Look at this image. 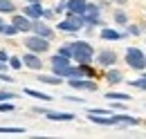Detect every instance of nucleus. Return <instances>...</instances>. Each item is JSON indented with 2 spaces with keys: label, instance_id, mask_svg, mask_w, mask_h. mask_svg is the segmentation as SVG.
Returning a JSON list of instances; mask_svg holds the SVG:
<instances>
[{
  "label": "nucleus",
  "instance_id": "1",
  "mask_svg": "<svg viewBox=\"0 0 146 139\" xmlns=\"http://www.w3.org/2000/svg\"><path fill=\"white\" fill-rule=\"evenodd\" d=\"M74 47V61L76 63H90L92 58H94V50H92L90 43H86V40H76V43H72Z\"/></svg>",
  "mask_w": 146,
  "mask_h": 139
},
{
  "label": "nucleus",
  "instance_id": "2",
  "mask_svg": "<svg viewBox=\"0 0 146 139\" xmlns=\"http://www.w3.org/2000/svg\"><path fill=\"white\" fill-rule=\"evenodd\" d=\"M23 45L29 50V52H36V54H43V52H47L50 50V38H43V36H27L25 40H23Z\"/></svg>",
  "mask_w": 146,
  "mask_h": 139
},
{
  "label": "nucleus",
  "instance_id": "3",
  "mask_svg": "<svg viewBox=\"0 0 146 139\" xmlns=\"http://www.w3.org/2000/svg\"><path fill=\"white\" fill-rule=\"evenodd\" d=\"M126 63L133 70H144L146 68V56L142 50H135V47H128L126 50Z\"/></svg>",
  "mask_w": 146,
  "mask_h": 139
},
{
  "label": "nucleus",
  "instance_id": "4",
  "mask_svg": "<svg viewBox=\"0 0 146 139\" xmlns=\"http://www.w3.org/2000/svg\"><path fill=\"white\" fill-rule=\"evenodd\" d=\"M68 83H70V87H74V90H90V92L97 90V83H92V81L83 79V76H70Z\"/></svg>",
  "mask_w": 146,
  "mask_h": 139
},
{
  "label": "nucleus",
  "instance_id": "5",
  "mask_svg": "<svg viewBox=\"0 0 146 139\" xmlns=\"http://www.w3.org/2000/svg\"><path fill=\"white\" fill-rule=\"evenodd\" d=\"M83 20H86V25H99V27H101V20H99V5H88L86 11H83Z\"/></svg>",
  "mask_w": 146,
  "mask_h": 139
},
{
  "label": "nucleus",
  "instance_id": "6",
  "mask_svg": "<svg viewBox=\"0 0 146 139\" xmlns=\"http://www.w3.org/2000/svg\"><path fill=\"white\" fill-rule=\"evenodd\" d=\"M23 65L34 70V72H38V70L43 68V61H40V56H38L36 52H29V50H27V54L23 56Z\"/></svg>",
  "mask_w": 146,
  "mask_h": 139
},
{
  "label": "nucleus",
  "instance_id": "7",
  "mask_svg": "<svg viewBox=\"0 0 146 139\" xmlns=\"http://www.w3.org/2000/svg\"><path fill=\"white\" fill-rule=\"evenodd\" d=\"M11 23L18 27V32H32V25H34V20H32V18H27L25 14H23V16H20V14H14Z\"/></svg>",
  "mask_w": 146,
  "mask_h": 139
},
{
  "label": "nucleus",
  "instance_id": "8",
  "mask_svg": "<svg viewBox=\"0 0 146 139\" xmlns=\"http://www.w3.org/2000/svg\"><path fill=\"white\" fill-rule=\"evenodd\" d=\"M23 14L27 18H32V20H38V18H43V5L40 2H27V7L23 9Z\"/></svg>",
  "mask_w": 146,
  "mask_h": 139
},
{
  "label": "nucleus",
  "instance_id": "9",
  "mask_svg": "<svg viewBox=\"0 0 146 139\" xmlns=\"http://www.w3.org/2000/svg\"><path fill=\"white\" fill-rule=\"evenodd\" d=\"M32 32H34V34H38V36H43V38H50V40L54 38V32H52V29H50L45 23H40V18H38V20H34Z\"/></svg>",
  "mask_w": 146,
  "mask_h": 139
},
{
  "label": "nucleus",
  "instance_id": "10",
  "mask_svg": "<svg viewBox=\"0 0 146 139\" xmlns=\"http://www.w3.org/2000/svg\"><path fill=\"white\" fill-rule=\"evenodd\" d=\"M97 61H99V65H104V68H112L115 63H117V54L115 52H99V56H97Z\"/></svg>",
  "mask_w": 146,
  "mask_h": 139
},
{
  "label": "nucleus",
  "instance_id": "11",
  "mask_svg": "<svg viewBox=\"0 0 146 139\" xmlns=\"http://www.w3.org/2000/svg\"><path fill=\"white\" fill-rule=\"evenodd\" d=\"M86 7H88L86 0H68V11H72V14H81L83 16Z\"/></svg>",
  "mask_w": 146,
  "mask_h": 139
},
{
  "label": "nucleus",
  "instance_id": "12",
  "mask_svg": "<svg viewBox=\"0 0 146 139\" xmlns=\"http://www.w3.org/2000/svg\"><path fill=\"white\" fill-rule=\"evenodd\" d=\"M45 117L50 121H74L72 112H45Z\"/></svg>",
  "mask_w": 146,
  "mask_h": 139
},
{
  "label": "nucleus",
  "instance_id": "13",
  "mask_svg": "<svg viewBox=\"0 0 146 139\" xmlns=\"http://www.w3.org/2000/svg\"><path fill=\"white\" fill-rule=\"evenodd\" d=\"M88 119H90L92 123H101V126H115V117H99V115L90 112Z\"/></svg>",
  "mask_w": 146,
  "mask_h": 139
},
{
  "label": "nucleus",
  "instance_id": "14",
  "mask_svg": "<svg viewBox=\"0 0 146 139\" xmlns=\"http://www.w3.org/2000/svg\"><path fill=\"white\" fill-rule=\"evenodd\" d=\"M36 81H40V83H45V85H61L63 83V79L58 76V74H54V76H45V74H40Z\"/></svg>",
  "mask_w": 146,
  "mask_h": 139
},
{
  "label": "nucleus",
  "instance_id": "15",
  "mask_svg": "<svg viewBox=\"0 0 146 139\" xmlns=\"http://www.w3.org/2000/svg\"><path fill=\"white\" fill-rule=\"evenodd\" d=\"M52 68H68L70 65V58L68 56H63V54H56V56H52Z\"/></svg>",
  "mask_w": 146,
  "mask_h": 139
},
{
  "label": "nucleus",
  "instance_id": "16",
  "mask_svg": "<svg viewBox=\"0 0 146 139\" xmlns=\"http://www.w3.org/2000/svg\"><path fill=\"white\" fill-rule=\"evenodd\" d=\"M101 38H104V40H119L121 34H119L117 29H108V27H106V29H101Z\"/></svg>",
  "mask_w": 146,
  "mask_h": 139
},
{
  "label": "nucleus",
  "instance_id": "17",
  "mask_svg": "<svg viewBox=\"0 0 146 139\" xmlns=\"http://www.w3.org/2000/svg\"><path fill=\"white\" fill-rule=\"evenodd\" d=\"M25 94H29V97H34V99H40V101H52V97H50V94H43V92L32 90V87H25Z\"/></svg>",
  "mask_w": 146,
  "mask_h": 139
},
{
  "label": "nucleus",
  "instance_id": "18",
  "mask_svg": "<svg viewBox=\"0 0 146 139\" xmlns=\"http://www.w3.org/2000/svg\"><path fill=\"white\" fill-rule=\"evenodd\" d=\"M0 34H5V36H16V34H18V27H16L14 23H11V25H5V23H2V25H0Z\"/></svg>",
  "mask_w": 146,
  "mask_h": 139
},
{
  "label": "nucleus",
  "instance_id": "19",
  "mask_svg": "<svg viewBox=\"0 0 146 139\" xmlns=\"http://www.w3.org/2000/svg\"><path fill=\"white\" fill-rule=\"evenodd\" d=\"M14 11H16V7L11 0H0V14H14Z\"/></svg>",
  "mask_w": 146,
  "mask_h": 139
},
{
  "label": "nucleus",
  "instance_id": "20",
  "mask_svg": "<svg viewBox=\"0 0 146 139\" xmlns=\"http://www.w3.org/2000/svg\"><path fill=\"white\" fill-rule=\"evenodd\" d=\"M106 79H108V83H121V72H117V70H110L108 74H106Z\"/></svg>",
  "mask_w": 146,
  "mask_h": 139
},
{
  "label": "nucleus",
  "instance_id": "21",
  "mask_svg": "<svg viewBox=\"0 0 146 139\" xmlns=\"http://www.w3.org/2000/svg\"><path fill=\"white\" fill-rule=\"evenodd\" d=\"M106 97H108V99H115V101H128V99H130V97L124 94V92H108Z\"/></svg>",
  "mask_w": 146,
  "mask_h": 139
},
{
  "label": "nucleus",
  "instance_id": "22",
  "mask_svg": "<svg viewBox=\"0 0 146 139\" xmlns=\"http://www.w3.org/2000/svg\"><path fill=\"white\" fill-rule=\"evenodd\" d=\"M9 68H11V70H23V58H18V56H9Z\"/></svg>",
  "mask_w": 146,
  "mask_h": 139
},
{
  "label": "nucleus",
  "instance_id": "23",
  "mask_svg": "<svg viewBox=\"0 0 146 139\" xmlns=\"http://www.w3.org/2000/svg\"><path fill=\"white\" fill-rule=\"evenodd\" d=\"M58 54H63V56H68V58H72V56H74V47H72V43H68V45H63V47L58 50Z\"/></svg>",
  "mask_w": 146,
  "mask_h": 139
},
{
  "label": "nucleus",
  "instance_id": "24",
  "mask_svg": "<svg viewBox=\"0 0 146 139\" xmlns=\"http://www.w3.org/2000/svg\"><path fill=\"white\" fill-rule=\"evenodd\" d=\"M14 110H16V105L11 101H0V112H14Z\"/></svg>",
  "mask_w": 146,
  "mask_h": 139
},
{
  "label": "nucleus",
  "instance_id": "25",
  "mask_svg": "<svg viewBox=\"0 0 146 139\" xmlns=\"http://www.w3.org/2000/svg\"><path fill=\"white\" fill-rule=\"evenodd\" d=\"M63 11H68V0L56 2V7H54V14H63Z\"/></svg>",
  "mask_w": 146,
  "mask_h": 139
},
{
  "label": "nucleus",
  "instance_id": "26",
  "mask_svg": "<svg viewBox=\"0 0 146 139\" xmlns=\"http://www.w3.org/2000/svg\"><path fill=\"white\" fill-rule=\"evenodd\" d=\"M126 14L124 11H115V23H119V25H126Z\"/></svg>",
  "mask_w": 146,
  "mask_h": 139
},
{
  "label": "nucleus",
  "instance_id": "27",
  "mask_svg": "<svg viewBox=\"0 0 146 139\" xmlns=\"http://www.w3.org/2000/svg\"><path fill=\"white\" fill-rule=\"evenodd\" d=\"M9 99H16L14 92H0V101H9Z\"/></svg>",
  "mask_w": 146,
  "mask_h": 139
},
{
  "label": "nucleus",
  "instance_id": "28",
  "mask_svg": "<svg viewBox=\"0 0 146 139\" xmlns=\"http://www.w3.org/2000/svg\"><path fill=\"white\" fill-rule=\"evenodd\" d=\"M0 132H16V135H20V132H25L23 128H0Z\"/></svg>",
  "mask_w": 146,
  "mask_h": 139
},
{
  "label": "nucleus",
  "instance_id": "29",
  "mask_svg": "<svg viewBox=\"0 0 146 139\" xmlns=\"http://www.w3.org/2000/svg\"><path fill=\"white\" fill-rule=\"evenodd\" d=\"M128 34H130V36H139V27L130 25V27H128Z\"/></svg>",
  "mask_w": 146,
  "mask_h": 139
},
{
  "label": "nucleus",
  "instance_id": "30",
  "mask_svg": "<svg viewBox=\"0 0 146 139\" xmlns=\"http://www.w3.org/2000/svg\"><path fill=\"white\" fill-rule=\"evenodd\" d=\"M43 18H45V20L54 18V11H52V9H43Z\"/></svg>",
  "mask_w": 146,
  "mask_h": 139
},
{
  "label": "nucleus",
  "instance_id": "31",
  "mask_svg": "<svg viewBox=\"0 0 146 139\" xmlns=\"http://www.w3.org/2000/svg\"><path fill=\"white\" fill-rule=\"evenodd\" d=\"M0 81H7V83H11V81H14V79H11V76H9V74H5V72H0Z\"/></svg>",
  "mask_w": 146,
  "mask_h": 139
},
{
  "label": "nucleus",
  "instance_id": "32",
  "mask_svg": "<svg viewBox=\"0 0 146 139\" xmlns=\"http://www.w3.org/2000/svg\"><path fill=\"white\" fill-rule=\"evenodd\" d=\"M0 61H5V63H9V54L5 52V50H0Z\"/></svg>",
  "mask_w": 146,
  "mask_h": 139
},
{
  "label": "nucleus",
  "instance_id": "33",
  "mask_svg": "<svg viewBox=\"0 0 146 139\" xmlns=\"http://www.w3.org/2000/svg\"><path fill=\"white\" fill-rule=\"evenodd\" d=\"M5 70H7V63H5V61H0V72H5Z\"/></svg>",
  "mask_w": 146,
  "mask_h": 139
},
{
  "label": "nucleus",
  "instance_id": "34",
  "mask_svg": "<svg viewBox=\"0 0 146 139\" xmlns=\"http://www.w3.org/2000/svg\"><path fill=\"white\" fill-rule=\"evenodd\" d=\"M112 2H119V5H124V2H126V0H112Z\"/></svg>",
  "mask_w": 146,
  "mask_h": 139
},
{
  "label": "nucleus",
  "instance_id": "35",
  "mask_svg": "<svg viewBox=\"0 0 146 139\" xmlns=\"http://www.w3.org/2000/svg\"><path fill=\"white\" fill-rule=\"evenodd\" d=\"M25 2H40V0H25Z\"/></svg>",
  "mask_w": 146,
  "mask_h": 139
},
{
  "label": "nucleus",
  "instance_id": "36",
  "mask_svg": "<svg viewBox=\"0 0 146 139\" xmlns=\"http://www.w3.org/2000/svg\"><path fill=\"white\" fill-rule=\"evenodd\" d=\"M142 79H144V81H146V74H144V76H142Z\"/></svg>",
  "mask_w": 146,
  "mask_h": 139
},
{
  "label": "nucleus",
  "instance_id": "37",
  "mask_svg": "<svg viewBox=\"0 0 146 139\" xmlns=\"http://www.w3.org/2000/svg\"><path fill=\"white\" fill-rule=\"evenodd\" d=\"M0 25H2V20H0Z\"/></svg>",
  "mask_w": 146,
  "mask_h": 139
}]
</instances>
